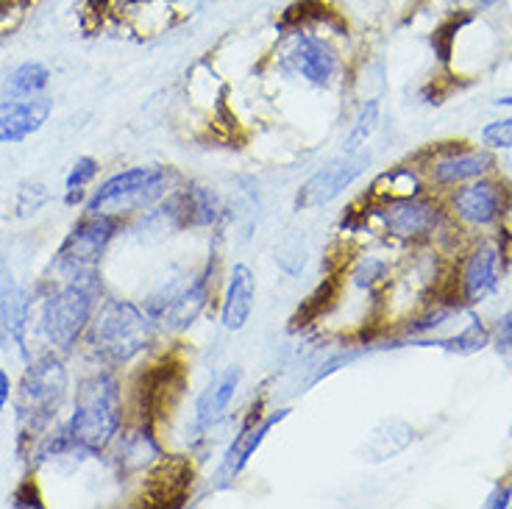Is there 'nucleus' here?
Masks as SVG:
<instances>
[{"label": "nucleus", "instance_id": "nucleus-1", "mask_svg": "<svg viewBox=\"0 0 512 509\" xmlns=\"http://www.w3.org/2000/svg\"><path fill=\"white\" fill-rule=\"evenodd\" d=\"M123 426V398L112 373H95L81 382L76 395V412L67 423L73 446L87 454H101Z\"/></svg>", "mask_w": 512, "mask_h": 509}, {"label": "nucleus", "instance_id": "nucleus-2", "mask_svg": "<svg viewBox=\"0 0 512 509\" xmlns=\"http://www.w3.org/2000/svg\"><path fill=\"white\" fill-rule=\"evenodd\" d=\"M154 320L131 301H106L95 309L90 343L106 365H126L154 340Z\"/></svg>", "mask_w": 512, "mask_h": 509}, {"label": "nucleus", "instance_id": "nucleus-3", "mask_svg": "<svg viewBox=\"0 0 512 509\" xmlns=\"http://www.w3.org/2000/svg\"><path fill=\"white\" fill-rule=\"evenodd\" d=\"M67 284L59 287L56 293L45 301L42 309V329L48 334L56 348L70 351L76 340L90 326L92 315L98 309V298H101V281H98V270L76 276V279H64Z\"/></svg>", "mask_w": 512, "mask_h": 509}, {"label": "nucleus", "instance_id": "nucleus-4", "mask_svg": "<svg viewBox=\"0 0 512 509\" xmlns=\"http://www.w3.org/2000/svg\"><path fill=\"white\" fill-rule=\"evenodd\" d=\"M170 190V173L165 167H131L101 184L87 201L92 215H140L154 209Z\"/></svg>", "mask_w": 512, "mask_h": 509}, {"label": "nucleus", "instance_id": "nucleus-5", "mask_svg": "<svg viewBox=\"0 0 512 509\" xmlns=\"http://www.w3.org/2000/svg\"><path fill=\"white\" fill-rule=\"evenodd\" d=\"M64 390H67V370L56 354H45L23 376V390H20V423L23 434H34L45 429L62 404Z\"/></svg>", "mask_w": 512, "mask_h": 509}, {"label": "nucleus", "instance_id": "nucleus-6", "mask_svg": "<svg viewBox=\"0 0 512 509\" xmlns=\"http://www.w3.org/2000/svg\"><path fill=\"white\" fill-rule=\"evenodd\" d=\"M117 226L120 223H117L115 215H92L90 212L59 248L56 270L62 273L64 279H76V276L92 273L98 268L106 245L115 237Z\"/></svg>", "mask_w": 512, "mask_h": 509}, {"label": "nucleus", "instance_id": "nucleus-7", "mask_svg": "<svg viewBox=\"0 0 512 509\" xmlns=\"http://www.w3.org/2000/svg\"><path fill=\"white\" fill-rule=\"evenodd\" d=\"M282 70L287 76L301 78L312 87L329 90L340 76L343 62H340V53L334 51L326 39L301 31L290 39L287 51L282 53Z\"/></svg>", "mask_w": 512, "mask_h": 509}, {"label": "nucleus", "instance_id": "nucleus-8", "mask_svg": "<svg viewBox=\"0 0 512 509\" xmlns=\"http://www.w3.org/2000/svg\"><path fill=\"white\" fill-rule=\"evenodd\" d=\"M209 284H212V273L204 270L195 279L184 281V284H173L162 295L151 298L145 312L156 326H165L170 331L190 329L192 323L201 318L206 304H209Z\"/></svg>", "mask_w": 512, "mask_h": 509}, {"label": "nucleus", "instance_id": "nucleus-9", "mask_svg": "<svg viewBox=\"0 0 512 509\" xmlns=\"http://www.w3.org/2000/svg\"><path fill=\"white\" fill-rule=\"evenodd\" d=\"M368 165H371V153L368 151L343 153V156H337L332 162H326L301 187V192H298V206L301 209H318V206L332 204L354 181L362 179V173L368 170Z\"/></svg>", "mask_w": 512, "mask_h": 509}, {"label": "nucleus", "instance_id": "nucleus-10", "mask_svg": "<svg viewBox=\"0 0 512 509\" xmlns=\"http://www.w3.org/2000/svg\"><path fill=\"white\" fill-rule=\"evenodd\" d=\"M379 220H382L387 234H393L396 240H423V237H432L440 229L443 212L437 204L415 195V198L387 201L379 209Z\"/></svg>", "mask_w": 512, "mask_h": 509}, {"label": "nucleus", "instance_id": "nucleus-11", "mask_svg": "<svg viewBox=\"0 0 512 509\" xmlns=\"http://www.w3.org/2000/svg\"><path fill=\"white\" fill-rule=\"evenodd\" d=\"M460 301L474 306L482 304L487 295L499 287L501 279V251L496 242H479L462 262L460 276Z\"/></svg>", "mask_w": 512, "mask_h": 509}, {"label": "nucleus", "instance_id": "nucleus-12", "mask_svg": "<svg viewBox=\"0 0 512 509\" xmlns=\"http://www.w3.org/2000/svg\"><path fill=\"white\" fill-rule=\"evenodd\" d=\"M240 382H243V368H237V365H229V368H223L212 376V382L206 384L198 395V401H195V420H192L195 432H212L220 420L229 415V407L237 390H240Z\"/></svg>", "mask_w": 512, "mask_h": 509}, {"label": "nucleus", "instance_id": "nucleus-13", "mask_svg": "<svg viewBox=\"0 0 512 509\" xmlns=\"http://www.w3.org/2000/svg\"><path fill=\"white\" fill-rule=\"evenodd\" d=\"M451 209L468 226H476V229L482 226L485 229V226H493L504 215V192L493 181L476 179L451 195Z\"/></svg>", "mask_w": 512, "mask_h": 509}, {"label": "nucleus", "instance_id": "nucleus-14", "mask_svg": "<svg viewBox=\"0 0 512 509\" xmlns=\"http://www.w3.org/2000/svg\"><path fill=\"white\" fill-rule=\"evenodd\" d=\"M48 115H51V101L39 95L0 101V142L14 145V142L28 140L34 131L45 126Z\"/></svg>", "mask_w": 512, "mask_h": 509}, {"label": "nucleus", "instance_id": "nucleus-15", "mask_svg": "<svg viewBox=\"0 0 512 509\" xmlns=\"http://www.w3.org/2000/svg\"><path fill=\"white\" fill-rule=\"evenodd\" d=\"M287 412H290V409L270 412L268 418H262V415L248 418V423H243V429L234 437V443H231L229 451H226V457H223L220 479H234V476H240L245 465L251 462V457L259 451V446L265 443V437L270 434V429H273L276 423H282V420L287 418Z\"/></svg>", "mask_w": 512, "mask_h": 509}, {"label": "nucleus", "instance_id": "nucleus-16", "mask_svg": "<svg viewBox=\"0 0 512 509\" xmlns=\"http://www.w3.org/2000/svg\"><path fill=\"white\" fill-rule=\"evenodd\" d=\"M256 301V276L254 270L237 262L229 273L223 306H220V323L226 331H243L245 323L251 320Z\"/></svg>", "mask_w": 512, "mask_h": 509}, {"label": "nucleus", "instance_id": "nucleus-17", "mask_svg": "<svg viewBox=\"0 0 512 509\" xmlns=\"http://www.w3.org/2000/svg\"><path fill=\"white\" fill-rule=\"evenodd\" d=\"M490 167H493V156L487 151L451 153L432 165V181L437 187H460L468 181L482 179Z\"/></svg>", "mask_w": 512, "mask_h": 509}, {"label": "nucleus", "instance_id": "nucleus-18", "mask_svg": "<svg viewBox=\"0 0 512 509\" xmlns=\"http://www.w3.org/2000/svg\"><path fill=\"white\" fill-rule=\"evenodd\" d=\"M415 440V429L410 423L398 418H387L376 426V432L371 434L368 446H365V454L371 462H384V459H393L401 451H407Z\"/></svg>", "mask_w": 512, "mask_h": 509}, {"label": "nucleus", "instance_id": "nucleus-19", "mask_svg": "<svg viewBox=\"0 0 512 509\" xmlns=\"http://www.w3.org/2000/svg\"><path fill=\"white\" fill-rule=\"evenodd\" d=\"M0 320L14 343L23 345V331L28 323V298L12 279L0 287Z\"/></svg>", "mask_w": 512, "mask_h": 509}, {"label": "nucleus", "instance_id": "nucleus-20", "mask_svg": "<svg viewBox=\"0 0 512 509\" xmlns=\"http://www.w3.org/2000/svg\"><path fill=\"white\" fill-rule=\"evenodd\" d=\"M162 457V448L154 440V434L148 426H140V429H134L131 434L123 437V446H120V465L126 468V471H134V468H142V465H148L151 459Z\"/></svg>", "mask_w": 512, "mask_h": 509}, {"label": "nucleus", "instance_id": "nucleus-21", "mask_svg": "<svg viewBox=\"0 0 512 509\" xmlns=\"http://www.w3.org/2000/svg\"><path fill=\"white\" fill-rule=\"evenodd\" d=\"M48 81H51V73H48L45 64L26 62L20 64L12 76L6 78V87L3 90H6L9 98H37L48 87Z\"/></svg>", "mask_w": 512, "mask_h": 509}, {"label": "nucleus", "instance_id": "nucleus-22", "mask_svg": "<svg viewBox=\"0 0 512 509\" xmlns=\"http://www.w3.org/2000/svg\"><path fill=\"white\" fill-rule=\"evenodd\" d=\"M435 345L440 348H446L451 354H460V357H468V354H476V351H482L485 345H490V331L479 318H471V323L460 331V334H454V337H446V340H435Z\"/></svg>", "mask_w": 512, "mask_h": 509}, {"label": "nucleus", "instance_id": "nucleus-23", "mask_svg": "<svg viewBox=\"0 0 512 509\" xmlns=\"http://www.w3.org/2000/svg\"><path fill=\"white\" fill-rule=\"evenodd\" d=\"M379 112H382L379 101H368L359 109L357 120L351 123V131H348L346 142H343V153L362 151V145L371 140V134L379 126Z\"/></svg>", "mask_w": 512, "mask_h": 509}, {"label": "nucleus", "instance_id": "nucleus-24", "mask_svg": "<svg viewBox=\"0 0 512 509\" xmlns=\"http://www.w3.org/2000/svg\"><path fill=\"white\" fill-rule=\"evenodd\" d=\"M382 181H387V192H382L384 204H387V201H401V198H415V195H421V181H418V176H415L412 170H404V167L384 173Z\"/></svg>", "mask_w": 512, "mask_h": 509}, {"label": "nucleus", "instance_id": "nucleus-25", "mask_svg": "<svg viewBox=\"0 0 512 509\" xmlns=\"http://www.w3.org/2000/svg\"><path fill=\"white\" fill-rule=\"evenodd\" d=\"M490 340H493V348H496L499 359L512 373V309L501 315L499 323H496V331L490 334Z\"/></svg>", "mask_w": 512, "mask_h": 509}, {"label": "nucleus", "instance_id": "nucleus-26", "mask_svg": "<svg viewBox=\"0 0 512 509\" xmlns=\"http://www.w3.org/2000/svg\"><path fill=\"white\" fill-rule=\"evenodd\" d=\"M351 279H354V284L362 287V290H373L379 281L387 279V265H384L382 259H365V262H359L357 270L351 273Z\"/></svg>", "mask_w": 512, "mask_h": 509}, {"label": "nucleus", "instance_id": "nucleus-27", "mask_svg": "<svg viewBox=\"0 0 512 509\" xmlns=\"http://www.w3.org/2000/svg\"><path fill=\"white\" fill-rule=\"evenodd\" d=\"M482 142L487 148H496V151H507L512 148V117L496 120V123H487L482 128Z\"/></svg>", "mask_w": 512, "mask_h": 509}, {"label": "nucleus", "instance_id": "nucleus-28", "mask_svg": "<svg viewBox=\"0 0 512 509\" xmlns=\"http://www.w3.org/2000/svg\"><path fill=\"white\" fill-rule=\"evenodd\" d=\"M98 176V162L92 159V156H84V159H78L73 170H70V176H67V190H84L92 179Z\"/></svg>", "mask_w": 512, "mask_h": 509}, {"label": "nucleus", "instance_id": "nucleus-29", "mask_svg": "<svg viewBox=\"0 0 512 509\" xmlns=\"http://www.w3.org/2000/svg\"><path fill=\"white\" fill-rule=\"evenodd\" d=\"M14 507H42V501H39V493L34 490V482H23L17 490H14L12 496Z\"/></svg>", "mask_w": 512, "mask_h": 509}, {"label": "nucleus", "instance_id": "nucleus-30", "mask_svg": "<svg viewBox=\"0 0 512 509\" xmlns=\"http://www.w3.org/2000/svg\"><path fill=\"white\" fill-rule=\"evenodd\" d=\"M510 501H512V484H496L493 487V493L487 496L485 501V507L487 509H504V507H510Z\"/></svg>", "mask_w": 512, "mask_h": 509}, {"label": "nucleus", "instance_id": "nucleus-31", "mask_svg": "<svg viewBox=\"0 0 512 509\" xmlns=\"http://www.w3.org/2000/svg\"><path fill=\"white\" fill-rule=\"evenodd\" d=\"M9 398H12V379L6 376V370H0V415L9 404Z\"/></svg>", "mask_w": 512, "mask_h": 509}, {"label": "nucleus", "instance_id": "nucleus-32", "mask_svg": "<svg viewBox=\"0 0 512 509\" xmlns=\"http://www.w3.org/2000/svg\"><path fill=\"white\" fill-rule=\"evenodd\" d=\"M496 103H499V106H512V98H499Z\"/></svg>", "mask_w": 512, "mask_h": 509}, {"label": "nucleus", "instance_id": "nucleus-33", "mask_svg": "<svg viewBox=\"0 0 512 509\" xmlns=\"http://www.w3.org/2000/svg\"><path fill=\"white\" fill-rule=\"evenodd\" d=\"M510 434H512V426H510Z\"/></svg>", "mask_w": 512, "mask_h": 509}]
</instances>
